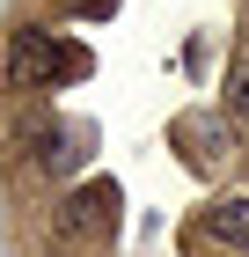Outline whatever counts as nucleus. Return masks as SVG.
<instances>
[{
    "mask_svg": "<svg viewBox=\"0 0 249 257\" xmlns=\"http://www.w3.org/2000/svg\"><path fill=\"white\" fill-rule=\"evenodd\" d=\"M81 74H88V52L81 44H59L52 30H15L8 37V59H0V81L15 96H44V88L81 81Z\"/></svg>",
    "mask_w": 249,
    "mask_h": 257,
    "instance_id": "1",
    "label": "nucleus"
},
{
    "mask_svg": "<svg viewBox=\"0 0 249 257\" xmlns=\"http://www.w3.org/2000/svg\"><path fill=\"white\" fill-rule=\"evenodd\" d=\"M117 206H125V198H117V184H110V177H96V184H81V191L52 213V235L66 242V250L110 242V235H117Z\"/></svg>",
    "mask_w": 249,
    "mask_h": 257,
    "instance_id": "2",
    "label": "nucleus"
},
{
    "mask_svg": "<svg viewBox=\"0 0 249 257\" xmlns=\"http://www.w3.org/2000/svg\"><path fill=\"white\" fill-rule=\"evenodd\" d=\"M198 250H249V198H220L198 213Z\"/></svg>",
    "mask_w": 249,
    "mask_h": 257,
    "instance_id": "3",
    "label": "nucleus"
},
{
    "mask_svg": "<svg viewBox=\"0 0 249 257\" xmlns=\"http://www.w3.org/2000/svg\"><path fill=\"white\" fill-rule=\"evenodd\" d=\"M227 110H234V118L249 125V52H242V59L227 66Z\"/></svg>",
    "mask_w": 249,
    "mask_h": 257,
    "instance_id": "4",
    "label": "nucleus"
},
{
    "mask_svg": "<svg viewBox=\"0 0 249 257\" xmlns=\"http://www.w3.org/2000/svg\"><path fill=\"white\" fill-rule=\"evenodd\" d=\"M66 15H81V22H103V15H117V0H66Z\"/></svg>",
    "mask_w": 249,
    "mask_h": 257,
    "instance_id": "5",
    "label": "nucleus"
}]
</instances>
